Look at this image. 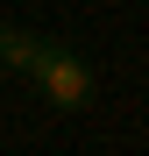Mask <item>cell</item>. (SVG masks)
<instances>
[{
	"label": "cell",
	"instance_id": "obj_1",
	"mask_svg": "<svg viewBox=\"0 0 149 156\" xmlns=\"http://www.w3.org/2000/svg\"><path fill=\"white\" fill-rule=\"evenodd\" d=\"M36 92L50 99L57 114H78V107H92V64L78 57V50H64V43H43V57H36Z\"/></svg>",
	"mask_w": 149,
	"mask_h": 156
},
{
	"label": "cell",
	"instance_id": "obj_2",
	"mask_svg": "<svg viewBox=\"0 0 149 156\" xmlns=\"http://www.w3.org/2000/svg\"><path fill=\"white\" fill-rule=\"evenodd\" d=\"M43 43H50V36H36V29H0V64L29 78V71H36V57H43Z\"/></svg>",
	"mask_w": 149,
	"mask_h": 156
}]
</instances>
